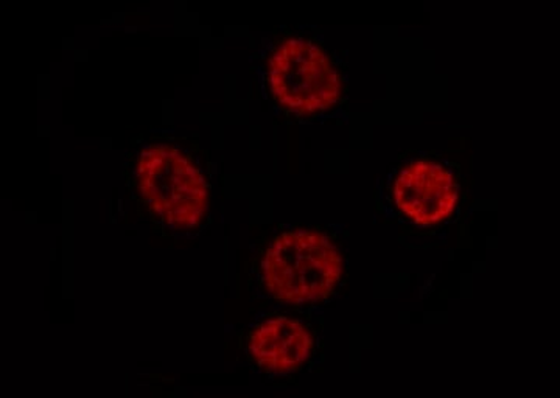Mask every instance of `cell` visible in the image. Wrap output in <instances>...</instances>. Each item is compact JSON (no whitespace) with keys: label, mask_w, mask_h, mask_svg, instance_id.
<instances>
[{"label":"cell","mask_w":560,"mask_h":398,"mask_svg":"<svg viewBox=\"0 0 560 398\" xmlns=\"http://www.w3.org/2000/svg\"><path fill=\"white\" fill-rule=\"evenodd\" d=\"M341 271L340 254L330 239L311 231L287 232L275 239L261 264L268 290L283 302L326 297Z\"/></svg>","instance_id":"cell-1"},{"label":"cell","mask_w":560,"mask_h":398,"mask_svg":"<svg viewBox=\"0 0 560 398\" xmlns=\"http://www.w3.org/2000/svg\"><path fill=\"white\" fill-rule=\"evenodd\" d=\"M138 184L150 209L173 230H194L208 210V184L200 169L172 147L153 145L140 153Z\"/></svg>","instance_id":"cell-2"},{"label":"cell","mask_w":560,"mask_h":398,"mask_svg":"<svg viewBox=\"0 0 560 398\" xmlns=\"http://www.w3.org/2000/svg\"><path fill=\"white\" fill-rule=\"evenodd\" d=\"M270 84L283 106L304 113L329 108L340 94V81L329 58L305 39L279 44L271 57Z\"/></svg>","instance_id":"cell-3"},{"label":"cell","mask_w":560,"mask_h":398,"mask_svg":"<svg viewBox=\"0 0 560 398\" xmlns=\"http://www.w3.org/2000/svg\"><path fill=\"white\" fill-rule=\"evenodd\" d=\"M394 197L405 215L427 226L451 215L458 201V189L447 168L420 161L401 169Z\"/></svg>","instance_id":"cell-4"},{"label":"cell","mask_w":560,"mask_h":398,"mask_svg":"<svg viewBox=\"0 0 560 398\" xmlns=\"http://www.w3.org/2000/svg\"><path fill=\"white\" fill-rule=\"evenodd\" d=\"M250 353L270 372L294 371L311 355L312 338L298 320L276 318L254 330Z\"/></svg>","instance_id":"cell-5"}]
</instances>
